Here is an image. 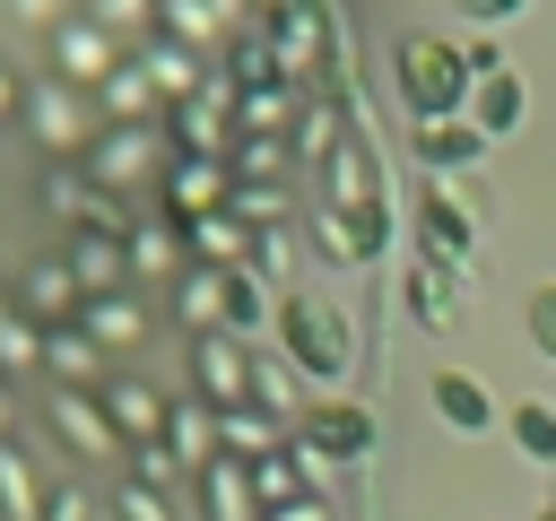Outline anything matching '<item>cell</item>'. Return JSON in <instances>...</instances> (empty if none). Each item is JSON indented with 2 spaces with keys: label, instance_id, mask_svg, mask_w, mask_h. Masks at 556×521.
Here are the masks:
<instances>
[{
  "label": "cell",
  "instance_id": "cell-1",
  "mask_svg": "<svg viewBox=\"0 0 556 521\" xmlns=\"http://www.w3.org/2000/svg\"><path fill=\"white\" fill-rule=\"evenodd\" d=\"M174 304H182L191 339H200V330H226V339H243V347H252V330L278 313V304H269V278H261L252 260H226V269H217V260H191V269L174 278Z\"/></svg>",
  "mask_w": 556,
  "mask_h": 521
},
{
  "label": "cell",
  "instance_id": "cell-2",
  "mask_svg": "<svg viewBox=\"0 0 556 521\" xmlns=\"http://www.w3.org/2000/svg\"><path fill=\"white\" fill-rule=\"evenodd\" d=\"M391 78H400V104H408L417 122H452V113H469V61H460L452 35H400Z\"/></svg>",
  "mask_w": 556,
  "mask_h": 521
},
{
  "label": "cell",
  "instance_id": "cell-3",
  "mask_svg": "<svg viewBox=\"0 0 556 521\" xmlns=\"http://www.w3.org/2000/svg\"><path fill=\"white\" fill-rule=\"evenodd\" d=\"M278 356L295 365V382H348V356H356V339H348V313L339 304H321V295H278Z\"/></svg>",
  "mask_w": 556,
  "mask_h": 521
},
{
  "label": "cell",
  "instance_id": "cell-4",
  "mask_svg": "<svg viewBox=\"0 0 556 521\" xmlns=\"http://www.w3.org/2000/svg\"><path fill=\"white\" fill-rule=\"evenodd\" d=\"M26 130L43 139V156H87V148H96V130H104V113H96V96H87V87L43 78V87H26Z\"/></svg>",
  "mask_w": 556,
  "mask_h": 521
},
{
  "label": "cell",
  "instance_id": "cell-5",
  "mask_svg": "<svg viewBox=\"0 0 556 521\" xmlns=\"http://www.w3.org/2000/svg\"><path fill=\"white\" fill-rule=\"evenodd\" d=\"M165 165V139H156V122H104L96 130V148L78 156V174L113 200V191H130V182H148Z\"/></svg>",
  "mask_w": 556,
  "mask_h": 521
},
{
  "label": "cell",
  "instance_id": "cell-6",
  "mask_svg": "<svg viewBox=\"0 0 556 521\" xmlns=\"http://www.w3.org/2000/svg\"><path fill=\"white\" fill-rule=\"evenodd\" d=\"M295 452H321V460H365L374 452V408L348 399V391H321L295 408Z\"/></svg>",
  "mask_w": 556,
  "mask_h": 521
},
{
  "label": "cell",
  "instance_id": "cell-7",
  "mask_svg": "<svg viewBox=\"0 0 556 521\" xmlns=\"http://www.w3.org/2000/svg\"><path fill=\"white\" fill-rule=\"evenodd\" d=\"M43 52H52V78H61V87H87V96H96V87L113 78V61H122V43H113L87 9H78V17H61V26L43 35Z\"/></svg>",
  "mask_w": 556,
  "mask_h": 521
},
{
  "label": "cell",
  "instance_id": "cell-8",
  "mask_svg": "<svg viewBox=\"0 0 556 521\" xmlns=\"http://www.w3.org/2000/svg\"><path fill=\"white\" fill-rule=\"evenodd\" d=\"M191 382H200L191 399H208L217 417H226V408H252V347L226 339V330H200V339H191Z\"/></svg>",
  "mask_w": 556,
  "mask_h": 521
},
{
  "label": "cell",
  "instance_id": "cell-9",
  "mask_svg": "<svg viewBox=\"0 0 556 521\" xmlns=\"http://www.w3.org/2000/svg\"><path fill=\"white\" fill-rule=\"evenodd\" d=\"M43 425H52L78 460H122V452H130V443L113 434L104 399H96V391H70V382H52V391H43Z\"/></svg>",
  "mask_w": 556,
  "mask_h": 521
},
{
  "label": "cell",
  "instance_id": "cell-10",
  "mask_svg": "<svg viewBox=\"0 0 556 521\" xmlns=\"http://www.w3.org/2000/svg\"><path fill=\"white\" fill-rule=\"evenodd\" d=\"M9 295H17V313H26V321H35V330H61V321H78V304H87V295H78V278H70V260H61V252H43V260H26V269H17V287H9Z\"/></svg>",
  "mask_w": 556,
  "mask_h": 521
},
{
  "label": "cell",
  "instance_id": "cell-11",
  "mask_svg": "<svg viewBox=\"0 0 556 521\" xmlns=\"http://www.w3.org/2000/svg\"><path fill=\"white\" fill-rule=\"evenodd\" d=\"M61 260H70V278H78V295H87V304H96V295H122V278H130V234L78 226V234L61 243Z\"/></svg>",
  "mask_w": 556,
  "mask_h": 521
},
{
  "label": "cell",
  "instance_id": "cell-12",
  "mask_svg": "<svg viewBox=\"0 0 556 521\" xmlns=\"http://www.w3.org/2000/svg\"><path fill=\"white\" fill-rule=\"evenodd\" d=\"M96 399H104V417H113V434L139 452V443H165V399L148 391V382H130V373H104L96 382Z\"/></svg>",
  "mask_w": 556,
  "mask_h": 521
},
{
  "label": "cell",
  "instance_id": "cell-13",
  "mask_svg": "<svg viewBox=\"0 0 556 521\" xmlns=\"http://www.w3.org/2000/svg\"><path fill=\"white\" fill-rule=\"evenodd\" d=\"M191 478H200V504H208V521H261V495H252V460L217 452V460H200Z\"/></svg>",
  "mask_w": 556,
  "mask_h": 521
},
{
  "label": "cell",
  "instance_id": "cell-14",
  "mask_svg": "<svg viewBox=\"0 0 556 521\" xmlns=\"http://www.w3.org/2000/svg\"><path fill=\"white\" fill-rule=\"evenodd\" d=\"M417 156H426L434 174H469V165L486 156V130H478L469 113H452V122H417Z\"/></svg>",
  "mask_w": 556,
  "mask_h": 521
},
{
  "label": "cell",
  "instance_id": "cell-15",
  "mask_svg": "<svg viewBox=\"0 0 556 521\" xmlns=\"http://www.w3.org/2000/svg\"><path fill=\"white\" fill-rule=\"evenodd\" d=\"M43 373L70 382V391H96V382H104V347H96L78 321H61V330H43Z\"/></svg>",
  "mask_w": 556,
  "mask_h": 521
},
{
  "label": "cell",
  "instance_id": "cell-16",
  "mask_svg": "<svg viewBox=\"0 0 556 521\" xmlns=\"http://www.w3.org/2000/svg\"><path fill=\"white\" fill-rule=\"evenodd\" d=\"M426 391H434V417H443V425H460V434H486V425H495V399H486V382H478V373L443 365Z\"/></svg>",
  "mask_w": 556,
  "mask_h": 521
},
{
  "label": "cell",
  "instance_id": "cell-17",
  "mask_svg": "<svg viewBox=\"0 0 556 521\" xmlns=\"http://www.w3.org/2000/svg\"><path fill=\"white\" fill-rule=\"evenodd\" d=\"M78 330L113 356V347H139L148 339V313H139V295H96V304H78Z\"/></svg>",
  "mask_w": 556,
  "mask_h": 521
},
{
  "label": "cell",
  "instance_id": "cell-18",
  "mask_svg": "<svg viewBox=\"0 0 556 521\" xmlns=\"http://www.w3.org/2000/svg\"><path fill=\"white\" fill-rule=\"evenodd\" d=\"M165 452L174 460H217V408L208 399H165Z\"/></svg>",
  "mask_w": 556,
  "mask_h": 521
},
{
  "label": "cell",
  "instance_id": "cell-19",
  "mask_svg": "<svg viewBox=\"0 0 556 521\" xmlns=\"http://www.w3.org/2000/svg\"><path fill=\"white\" fill-rule=\"evenodd\" d=\"M96 113H104V122H148V113H156V87H148L139 52H122V61H113V78L96 87Z\"/></svg>",
  "mask_w": 556,
  "mask_h": 521
},
{
  "label": "cell",
  "instance_id": "cell-20",
  "mask_svg": "<svg viewBox=\"0 0 556 521\" xmlns=\"http://www.w3.org/2000/svg\"><path fill=\"white\" fill-rule=\"evenodd\" d=\"M26 373H43V330L17 313V295L0 287V382H26Z\"/></svg>",
  "mask_w": 556,
  "mask_h": 521
},
{
  "label": "cell",
  "instance_id": "cell-21",
  "mask_svg": "<svg viewBox=\"0 0 556 521\" xmlns=\"http://www.w3.org/2000/svg\"><path fill=\"white\" fill-rule=\"evenodd\" d=\"M521 104H530V96H521V78H513V69H495V78H478V87H469V122H478L486 139L521 130Z\"/></svg>",
  "mask_w": 556,
  "mask_h": 521
},
{
  "label": "cell",
  "instance_id": "cell-22",
  "mask_svg": "<svg viewBox=\"0 0 556 521\" xmlns=\"http://www.w3.org/2000/svg\"><path fill=\"white\" fill-rule=\"evenodd\" d=\"M400 295L417 304V321H426V330H452V313H460V295H452L443 260H408V269H400Z\"/></svg>",
  "mask_w": 556,
  "mask_h": 521
},
{
  "label": "cell",
  "instance_id": "cell-23",
  "mask_svg": "<svg viewBox=\"0 0 556 521\" xmlns=\"http://www.w3.org/2000/svg\"><path fill=\"white\" fill-rule=\"evenodd\" d=\"M148 35H165V43H191V52H208L226 26H217V9L208 0H156L148 9Z\"/></svg>",
  "mask_w": 556,
  "mask_h": 521
},
{
  "label": "cell",
  "instance_id": "cell-24",
  "mask_svg": "<svg viewBox=\"0 0 556 521\" xmlns=\"http://www.w3.org/2000/svg\"><path fill=\"white\" fill-rule=\"evenodd\" d=\"M0 521H43V478L26 469L17 443H0Z\"/></svg>",
  "mask_w": 556,
  "mask_h": 521
},
{
  "label": "cell",
  "instance_id": "cell-25",
  "mask_svg": "<svg viewBox=\"0 0 556 521\" xmlns=\"http://www.w3.org/2000/svg\"><path fill=\"white\" fill-rule=\"evenodd\" d=\"M217 452H235V460L278 452V417H269V408H226V417H217Z\"/></svg>",
  "mask_w": 556,
  "mask_h": 521
},
{
  "label": "cell",
  "instance_id": "cell-26",
  "mask_svg": "<svg viewBox=\"0 0 556 521\" xmlns=\"http://www.w3.org/2000/svg\"><path fill=\"white\" fill-rule=\"evenodd\" d=\"M504 434H513L530 460H547V469H556V408H547V399H521V408L504 417Z\"/></svg>",
  "mask_w": 556,
  "mask_h": 521
},
{
  "label": "cell",
  "instance_id": "cell-27",
  "mask_svg": "<svg viewBox=\"0 0 556 521\" xmlns=\"http://www.w3.org/2000/svg\"><path fill=\"white\" fill-rule=\"evenodd\" d=\"M252 399H261L269 417H287V408H295V365H287V356H252Z\"/></svg>",
  "mask_w": 556,
  "mask_h": 521
},
{
  "label": "cell",
  "instance_id": "cell-28",
  "mask_svg": "<svg viewBox=\"0 0 556 521\" xmlns=\"http://www.w3.org/2000/svg\"><path fill=\"white\" fill-rule=\"evenodd\" d=\"M113 521H174L165 486H139V478H113Z\"/></svg>",
  "mask_w": 556,
  "mask_h": 521
},
{
  "label": "cell",
  "instance_id": "cell-29",
  "mask_svg": "<svg viewBox=\"0 0 556 521\" xmlns=\"http://www.w3.org/2000/svg\"><path fill=\"white\" fill-rule=\"evenodd\" d=\"M174 269V226H130V278Z\"/></svg>",
  "mask_w": 556,
  "mask_h": 521
},
{
  "label": "cell",
  "instance_id": "cell-30",
  "mask_svg": "<svg viewBox=\"0 0 556 521\" xmlns=\"http://www.w3.org/2000/svg\"><path fill=\"white\" fill-rule=\"evenodd\" d=\"M521 330H530V347L556 365V278H547V287H530V304H521Z\"/></svg>",
  "mask_w": 556,
  "mask_h": 521
},
{
  "label": "cell",
  "instance_id": "cell-31",
  "mask_svg": "<svg viewBox=\"0 0 556 521\" xmlns=\"http://www.w3.org/2000/svg\"><path fill=\"white\" fill-rule=\"evenodd\" d=\"M9 17H17L26 35H52V26H61V17H78V9H70V0H9Z\"/></svg>",
  "mask_w": 556,
  "mask_h": 521
},
{
  "label": "cell",
  "instance_id": "cell-32",
  "mask_svg": "<svg viewBox=\"0 0 556 521\" xmlns=\"http://www.w3.org/2000/svg\"><path fill=\"white\" fill-rule=\"evenodd\" d=\"M96 504L78 495V486H43V521H87Z\"/></svg>",
  "mask_w": 556,
  "mask_h": 521
},
{
  "label": "cell",
  "instance_id": "cell-33",
  "mask_svg": "<svg viewBox=\"0 0 556 521\" xmlns=\"http://www.w3.org/2000/svg\"><path fill=\"white\" fill-rule=\"evenodd\" d=\"M9 122H26V78L0 61V130H9Z\"/></svg>",
  "mask_w": 556,
  "mask_h": 521
},
{
  "label": "cell",
  "instance_id": "cell-34",
  "mask_svg": "<svg viewBox=\"0 0 556 521\" xmlns=\"http://www.w3.org/2000/svg\"><path fill=\"white\" fill-rule=\"evenodd\" d=\"M513 9H530V0H460L469 26H495V17H513Z\"/></svg>",
  "mask_w": 556,
  "mask_h": 521
},
{
  "label": "cell",
  "instance_id": "cell-35",
  "mask_svg": "<svg viewBox=\"0 0 556 521\" xmlns=\"http://www.w3.org/2000/svg\"><path fill=\"white\" fill-rule=\"evenodd\" d=\"M0 443H9V382H0Z\"/></svg>",
  "mask_w": 556,
  "mask_h": 521
},
{
  "label": "cell",
  "instance_id": "cell-36",
  "mask_svg": "<svg viewBox=\"0 0 556 521\" xmlns=\"http://www.w3.org/2000/svg\"><path fill=\"white\" fill-rule=\"evenodd\" d=\"M539 521H556V504H547V512H539Z\"/></svg>",
  "mask_w": 556,
  "mask_h": 521
}]
</instances>
